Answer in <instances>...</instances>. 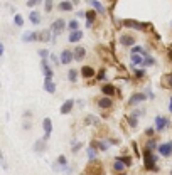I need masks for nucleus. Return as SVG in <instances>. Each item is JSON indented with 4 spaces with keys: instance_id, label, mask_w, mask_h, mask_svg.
Returning <instances> with one entry per match:
<instances>
[{
    "instance_id": "1",
    "label": "nucleus",
    "mask_w": 172,
    "mask_h": 175,
    "mask_svg": "<svg viewBox=\"0 0 172 175\" xmlns=\"http://www.w3.org/2000/svg\"><path fill=\"white\" fill-rule=\"evenodd\" d=\"M143 165H145L147 170L150 172H159L157 167V157L154 155V152H149V150H143Z\"/></svg>"
},
{
    "instance_id": "2",
    "label": "nucleus",
    "mask_w": 172,
    "mask_h": 175,
    "mask_svg": "<svg viewBox=\"0 0 172 175\" xmlns=\"http://www.w3.org/2000/svg\"><path fill=\"white\" fill-rule=\"evenodd\" d=\"M66 29H68V24H66L64 19H56V20L51 24V32L54 34V36H61Z\"/></svg>"
},
{
    "instance_id": "3",
    "label": "nucleus",
    "mask_w": 172,
    "mask_h": 175,
    "mask_svg": "<svg viewBox=\"0 0 172 175\" xmlns=\"http://www.w3.org/2000/svg\"><path fill=\"white\" fill-rule=\"evenodd\" d=\"M52 168H54L56 172H59V170H64V172H68L69 168H68V158L64 157V155H59L58 157V160L52 163Z\"/></svg>"
},
{
    "instance_id": "4",
    "label": "nucleus",
    "mask_w": 172,
    "mask_h": 175,
    "mask_svg": "<svg viewBox=\"0 0 172 175\" xmlns=\"http://www.w3.org/2000/svg\"><path fill=\"white\" fill-rule=\"evenodd\" d=\"M147 101V94L145 93H133L132 96H130V101H128V105L130 106H139L140 103Z\"/></svg>"
},
{
    "instance_id": "5",
    "label": "nucleus",
    "mask_w": 172,
    "mask_h": 175,
    "mask_svg": "<svg viewBox=\"0 0 172 175\" xmlns=\"http://www.w3.org/2000/svg\"><path fill=\"white\" fill-rule=\"evenodd\" d=\"M169 125H170L169 118H165V116H155V130H157V131L167 130Z\"/></svg>"
},
{
    "instance_id": "6",
    "label": "nucleus",
    "mask_w": 172,
    "mask_h": 175,
    "mask_svg": "<svg viewBox=\"0 0 172 175\" xmlns=\"http://www.w3.org/2000/svg\"><path fill=\"white\" fill-rule=\"evenodd\" d=\"M157 150L162 157H170L172 155V142H165V143H162V145H159Z\"/></svg>"
},
{
    "instance_id": "7",
    "label": "nucleus",
    "mask_w": 172,
    "mask_h": 175,
    "mask_svg": "<svg viewBox=\"0 0 172 175\" xmlns=\"http://www.w3.org/2000/svg\"><path fill=\"white\" fill-rule=\"evenodd\" d=\"M59 59H61V64H69V62L74 61V54L69 49H64V51L61 52V56H59Z\"/></svg>"
},
{
    "instance_id": "8",
    "label": "nucleus",
    "mask_w": 172,
    "mask_h": 175,
    "mask_svg": "<svg viewBox=\"0 0 172 175\" xmlns=\"http://www.w3.org/2000/svg\"><path fill=\"white\" fill-rule=\"evenodd\" d=\"M120 44L123 47H132L133 44H135V37L130 36V34H121L120 36Z\"/></svg>"
},
{
    "instance_id": "9",
    "label": "nucleus",
    "mask_w": 172,
    "mask_h": 175,
    "mask_svg": "<svg viewBox=\"0 0 172 175\" xmlns=\"http://www.w3.org/2000/svg\"><path fill=\"white\" fill-rule=\"evenodd\" d=\"M42 130H44V138L49 140V138H51V131H52L51 118H44V121H42Z\"/></svg>"
},
{
    "instance_id": "10",
    "label": "nucleus",
    "mask_w": 172,
    "mask_h": 175,
    "mask_svg": "<svg viewBox=\"0 0 172 175\" xmlns=\"http://www.w3.org/2000/svg\"><path fill=\"white\" fill-rule=\"evenodd\" d=\"M101 93L105 96H108V98H113V96L117 94V88H115L113 84H103V86H101Z\"/></svg>"
},
{
    "instance_id": "11",
    "label": "nucleus",
    "mask_w": 172,
    "mask_h": 175,
    "mask_svg": "<svg viewBox=\"0 0 172 175\" xmlns=\"http://www.w3.org/2000/svg\"><path fill=\"white\" fill-rule=\"evenodd\" d=\"M47 150V140L42 138V140H37L36 143H34V152L36 153H42Z\"/></svg>"
},
{
    "instance_id": "12",
    "label": "nucleus",
    "mask_w": 172,
    "mask_h": 175,
    "mask_svg": "<svg viewBox=\"0 0 172 175\" xmlns=\"http://www.w3.org/2000/svg\"><path fill=\"white\" fill-rule=\"evenodd\" d=\"M123 26L132 27V29H137V30L147 29V24H140V22H137V20H123Z\"/></svg>"
},
{
    "instance_id": "13",
    "label": "nucleus",
    "mask_w": 172,
    "mask_h": 175,
    "mask_svg": "<svg viewBox=\"0 0 172 175\" xmlns=\"http://www.w3.org/2000/svg\"><path fill=\"white\" fill-rule=\"evenodd\" d=\"M113 106V101H111V98H108V96H103V98L98 99V108L101 109H108Z\"/></svg>"
},
{
    "instance_id": "14",
    "label": "nucleus",
    "mask_w": 172,
    "mask_h": 175,
    "mask_svg": "<svg viewBox=\"0 0 172 175\" xmlns=\"http://www.w3.org/2000/svg\"><path fill=\"white\" fill-rule=\"evenodd\" d=\"M73 106H74V99H68V101H64L62 103V106H61V115H69L71 113V109H73Z\"/></svg>"
},
{
    "instance_id": "15",
    "label": "nucleus",
    "mask_w": 172,
    "mask_h": 175,
    "mask_svg": "<svg viewBox=\"0 0 172 175\" xmlns=\"http://www.w3.org/2000/svg\"><path fill=\"white\" fill-rule=\"evenodd\" d=\"M111 168H113L115 172H125L128 167L123 163V162H121V158H120V157H117V158L113 160V167H111Z\"/></svg>"
},
{
    "instance_id": "16",
    "label": "nucleus",
    "mask_w": 172,
    "mask_h": 175,
    "mask_svg": "<svg viewBox=\"0 0 172 175\" xmlns=\"http://www.w3.org/2000/svg\"><path fill=\"white\" fill-rule=\"evenodd\" d=\"M73 54H74V61H83L84 56H86V49L81 47V46H78V47H74Z\"/></svg>"
},
{
    "instance_id": "17",
    "label": "nucleus",
    "mask_w": 172,
    "mask_h": 175,
    "mask_svg": "<svg viewBox=\"0 0 172 175\" xmlns=\"http://www.w3.org/2000/svg\"><path fill=\"white\" fill-rule=\"evenodd\" d=\"M81 76H83L84 79H90V77L95 76V69H93L91 66H83V67H81Z\"/></svg>"
},
{
    "instance_id": "18",
    "label": "nucleus",
    "mask_w": 172,
    "mask_h": 175,
    "mask_svg": "<svg viewBox=\"0 0 172 175\" xmlns=\"http://www.w3.org/2000/svg\"><path fill=\"white\" fill-rule=\"evenodd\" d=\"M44 89L49 93V94H54V93H56V84H54V81H52L51 77H46V81H44Z\"/></svg>"
},
{
    "instance_id": "19",
    "label": "nucleus",
    "mask_w": 172,
    "mask_h": 175,
    "mask_svg": "<svg viewBox=\"0 0 172 175\" xmlns=\"http://www.w3.org/2000/svg\"><path fill=\"white\" fill-rule=\"evenodd\" d=\"M81 39H83V32H81V30H74V32H71L69 36H68V42H71V44L79 42Z\"/></svg>"
},
{
    "instance_id": "20",
    "label": "nucleus",
    "mask_w": 172,
    "mask_h": 175,
    "mask_svg": "<svg viewBox=\"0 0 172 175\" xmlns=\"http://www.w3.org/2000/svg\"><path fill=\"white\" fill-rule=\"evenodd\" d=\"M132 66L133 67H137V66H140V64H143L145 62V56L143 54H132Z\"/></svg>"
},
{
    "instance_id": "21",
    "label": "nucleus",
    "mask_w": 172,
    "mask_h": 175,
    "mask_svg": "<svg viewBox=\"0 0 172 175\" xmlns=\"http://www.w3.org/2000/svg\"><path fill=\"white\" fill-rule=\"evenodd\" d=\"M22 40H24V42H34V40H39V34H37V32H24Z\"/></svg>"
},
{
    "instance_id": "22",
    "label": "nucleus",
    "mask_w": 172,
    "mask_h": 175,
    "mask_svg": "<svg viewBox=\"0 0 172 175\" xmlns=\"http://www.w3.org/2000/svg\"><path fill=\"white\" fill-rule=\"evenodd\" d=\"M40 67H42V71H44V76L46 77H52V69L49 67L47 59H42V61H40Z\"/></svg>"
},
{
    "instance_id": "23",
    "label": "nucleus",
    "mask_w": 172,
    "mask_h": 175,
    "mask_svg": "<svg viewBox=\"0 0 172 175\" xmlns=\"http://www.w3.org/2000/svg\"><path fill=\"white\" fill-rule=\"evenodd\" d=\"M29 20L32 22L34 26H39V24H40V12L32 10V12H30V15H29Z\"/></svg>"
},
{
    "instance_id": "24",
    "label": "nucleus",
    "mask_w": 172,
    "mask_h": 175,
    "mask_svg": "<svg viewBox=\"0 0 172 175\" xmlns=\"http://www.w3.org/2000/svg\"><path fill=\"white\" fill-rule=\"evenodd\" d=\"M96 155H98V148H96V146L91 143V145L88 146V160L90 162L96 160Z\"/></svg>"
},
{
    "instance_id": "25",
    "label": "nucleus",
    "mask_w": 172,
    "mask_h": 175,
    "mask_svg": "<svg viewBox=\"0 0 172 175\" xmlns=\"http://www.w3.org/2000/svg\"><path fill=\"white\" fill-rule=\"evenodd\" d=\"M88 2H90V5H93V10H96V12H98V14H105V7H103V5L101 4H100V2H98V0H88Z\"/></svg>"
},
{
    "instance_id": "26",
    "label": "nucleus",
    "mask_w": 172,
    "mask_h": 175,
    "mask_svg": "<svg viewBox=\"0 0 172 175\" xmlns=\"http://www.w3.org/2000/svg\"><path fill=\"white\" fill-rule=\"evenodd\" d=\"M58 9L61 12H71V10H73V4H71V2H68V0H62L61 4L58 5Z\"/></svg>"
},
{
    "instance_id": "27",
    "label": "nucleus",
    "mask_w": 172,
    "mask_h": 175,
    "mask_svg": "<svg viewBox=\"0 0 172 175\" xmlns=\"http://www.w3.org/2000/svg\"><path fill=\"white\" fill-rule=\"evenodd\" d=\"M51 36H52L51 29H46V30H42V32L39 34V40L40 42H49V40H51Z\"/></svg>"
},
{
    "instance_id": "28",
    "label": "nucleus",
    "mask_w": 172,
    "mask_h": 175,
    "mask_svg": "<svg viewBox=\"0 0 172 175\" xmlns=\"http://www.w3.org/2000/svg\"><path fill=\"white\" fill-rule=\"evenodd\" d=\"M95 19H96V12L95 10H88V12H86V27H91Z\"/></svg>"
},
{
    "instance_id": "29",
    "label": "nucleus",
    "mask_w": 172,
    "mask_h": 175,
    "mask_svg": "<svg viewBox=\"0 0 172 175\" xmlns=\"http://www.w3.org/2000/svg\"><path fill=\"white\" fill-rule=\"evenodd\" d=\"M155 148H159V145H157V140H154V138H149V142L145 143V150H149V152H154Z\"/></svg>"
},
{
    "instance_id": "30",
    "label": "nucleus",
    "mask_w": 172,
    "mask_h": 175,
    "mask_svg": "<svg viewBox=\"0 0 172 175\" xmlns=\"http://www.w3.org/2000/svg\"><path fill=\"white\" fill-rule=\"evenodd\" d=\"M127 121H128V125H130V128H137V126H139V118H137V116L127 115Z\"/></svg>"
},
{
    "instance_id": "31",
    "label": "nucleus",
    "mask_w": 172,
    "mask_h": 175,
    "mask_svg": "<svg viewBox=\"0 0 172 175\" xmlns=\"http://www.w3.org/2000/svg\"><path fill=\"white\" fill-rule=\"evenodd\" d=\"M68 81H69V83H76L78 81V71L76 69H69V73H68Z\"/></svg>"
},
{
    "instance_id": "32",
    "label": "nucleus",
    "mask_w": 172,
    "mask_h": 175,
    "mask_svg": "<svg viewBox=\"0 0 172 175\" xmlns=\"http://www.w3.org/2000/svg\"><path fill=\"white\" fill-rule=\"evenodd\" d=\"M78 27H79V22H78V20H69V22H68V30H69V32L79 30Z\"/></svg>"
},
{
    "instance_id": "33",
    "label": "nucleus",
    "mask_w": 172,
    "mask_h": 175,
    "mask_svg": "<svg viewBox=\"0 0 172 175\" xmlns=\"http://www.w3.org/2000/svg\"><path fill=\"white\" fill-rule=\"evenodd\" d=\"M93 145L96 146V148L98 150H101V152H105V150H108V145H106L105 142H101V140H95V142H93Z\"/></svg>"
},
{
    "instance_id": "34",
    "label": "nucleus",
    "mask_w": 172,
    "mask_h": 175,
    "mask_svg": "<svg viewBox=\"0 0 172 175\" xmlns=\"http://www.w3.org/2000/svg\"><path fill=\"white\" fill-rule=\"evenodd\" d=\"M14 20H15V26H17V27H22L24 26V17L20 14H15Z\"/></svg>"
},
{
    "instance_id": "35",
    "label": "nucleus",
    "mask_w": 172,
    "mask_h": 175,
    "mask_svg": "<svg viewBox=\"0 0 172 175\" xmlns=\"http://www.w3.org/2000/svg\"><path fill=\"white\" fill-rule=\"evenodd\" d=\"M133 76H135L137 79L143 77V76H145V69H137V67H133Z\"/></svg>"
},
{
    "instance_id": "36",
    "label": "nucleus",
    "mask_w": 172,
    "mask_h": 175,
    "mask_svg": "<svg viewBox=\"0 0 172 175\" xmlns=\"http://www.w3.org/2000/svg\"><path fill=\"white\" fill-rule=\"evenodd\" d=\"M120 158H121V162H123L127 167H130V165H132V157H130V155H123V157H120Z\"/></svg>"
},
{
    "instance_id": "37",
    "label": "nucleus",
    "mask_w": 172,
    "mask_h": 175,
    "mask_svg": "<svg viewBox=\"0 0 172 175\" xmlns=\"http://www.w3.org/2000/svg\"><path fill=\"white\" fill-rule=\"evenodd\" d=\"M143 66H155V59L152 57V56H147V57H145V62H143Z\"/></svg>"
},
{
    "instance_id": "38",
    "label": "nucleus",
    "mask_w": 172,
    "mask_h": 175,
    "mask_svg": "<svg viewBox=\"0 0 172 175\" xmlns=\"http://www.w3.org/2000/svg\"><path fill=\"white\" fill-rule=\"evenodd\" d=\"M132 54H143L147 57V54L143 52V49L140 47V46H135V47H132Z\"/></svg>"
},
{
    "instance_id": "39",
    "label": "nucleus",
    "mask_w": 172,
    "mask_h": 175,
    "mask_svg": "<svg viewBox=\"0 0 172 175\" xmlns=\"http://www.w3.org/2000/svg\"><path fill=\"white\" fill-rule=\"evenodd\" d=\"M164 84H165V86H167V88H172V73L165 76V79H164Z\"/></svg>"
},
{
    "instance_id": "40",
    "label": "nucleus",
    "mask_w": 172,
    "mask_h": 175,
    "mask_svg": "<svg viewBox=\"0 0 172 175\" xmlns=\"http://www.w3.org/2000/svg\"><path fill=\"white\" fill-rule=\"evenodd\" d=\"M49 61H51L54 66H56V64H61V59H59L56 54H51V56H49Z\"/></svg>"
},
{
    "instance_id": "41",
    "label": "nucleus",
    "mask_w": 172,
    "mask_h": 175,
    "mask_svg": "<svg viewBox=\"0 0 172 175\" xmlns=\"http://www.w3.org/2000/svg\"><path fill=\"white\" fill-rule=\"evenodd\" d=\"M44 10L46 12L52 10V0H44Z\"/></svg>"
},
{
    "instance_id": "42",
    "label": "nucleus",
    "mask_w": 172,
    "mask_h": 175,
    "mask_svg": "<svg viewBox=\"0 0 172 175\" xmlns=\"http://www.w3.org/2000/svg\"><path fill=\"white\" fill-rule=\"evenodd\" d=\"M81 146H83V143H81V142H79V143H74V142H73V153H76L78 150L81 148Z\"/></svg>"
},
{
    "instance_id": "43",
    "label": "nucleus",
    "mask_w": 172,
    "mask_h": 175,
    "mask_svg": "<svg viewBox=\"0 0 172 175\" xmlns=\"http://www.w3.org/2000/svg\"><path fill=\"white\" fill-rule=\"evenodd\" d=\"M42 0H29L27 2V7H34V5H37V4H40Z\"/></svg>"
},
{
    "instance_id": "44",
    "label": "nucleus",
    "mask_w": 172,
    "mask_h": 175,
    "mask_svg": "<svg viewBox=\"0 0 172 175\" xmlns=\"http://www.w3.org/2000/svg\"><path fill=\"white\" fill-rule=\"evenodd\" d=\"M39 56H40L42 59H47V56H51V54H49V52L46 51V49H42V51H39Z\"/></svg>"
},
{
    "instance_id": "45",
    "label": "nucleus",
    "mask_w": 172,
    "mask_h": 175,
    "mask_svg": "<svg viewBox=\"0 0 172 175\" xmlns=\"http://www.w3.org/2000/svg\"><path fill=\"white\" fill-rule=\"evenodd\" d=\"M105 77H106V74H105V69H101V71H100V73H98V76H96V79L103 81V79H105Z\"/></svg>"
},
{
    "instance_id": "46",
    "label": "nucleus",
    "mask_w": 172,
    "mask_h": 175,
    "mask_svg": "<svg viewBox=\"0 0 172 175\" xmlns=\"http://www.w3.org/2000/svg\"><path fill=\"white\" fill-rule=\"evenodd\" d=\"M145 135H147V136H152V135H154V130H152V128H147V130H145Z\"/></svg>"
},
{
    "instance_id": "47",
    "label": "nucleus",
    "mask_w": 172,
    "mask_h": 175,
    "mask_svg": "<svg viewBox=\"0 0 172 175\" xmlns=\"http://www.w3.org/2000/svg\"><path fill=\"white\" fill-rule=\"evenodd\" d=\"M30 126H32V125H30V121H27V123H24V130H30Z\"/></svg>"
},
{
    "instance_id": "48",
    "label": "nucleus",
    "mask_w": 172,
    "mask_h": 175,
    "mask_svg": "<svg viewBox=\"0 0 172 175\" xmlns=\"http://www.w3.org/2000/svg\"><path fill=\"white\" fill-rule=\"evenodd\" d=\"M76 15H78V17H84V19H86V14H84V12H83V10H79V12H76Z\"/></svg>"
},
{
    "instance_id": "49",
    "label": "nucleus",
    "mask_w": 172,
    "mask_h": 175,
    "mask_svg": "<svg viewBox=\"0 0 172 175\" xmlns=\"http://www.w3.org/2000/svg\"><path fill=\"white\" fill-rule=\"evenodd\" d=\"M169 111L172 113V98H170V103H169Z\"/></svg>"
},
{
    "instance_id": "50",
    "label": "nucleus",
    "mask_w": 172,
    "mask_h": 175,
    "mask_svg": "<svg viewBox=\"0 0 172 175\" xmlns=\"http://www.w3.org/2000/svg\"><path fill=\"white\" fill-rule=\"evenodd\" d=\"M68 2H71V4H74V5H76L78 2H79V0H68Z\"/></svg>"
},
{
    "instance_id": "51",
    "label": "nucleus",
    "mask_w": 172,
    "mask_h": 175,
    "mask_svg": "<svg viewBox=\"0 0 172 175\" xmlns=\"http://www.w3.org/2000/svg\"><path fill=\"white\" fill-rule=\"evenodd\" d=\"M79 175H84V173H79Z\"/></svg>"
},
{
    "instance_id": "52",
    "label": "nucleus",
    "mask_w": 172,
    "mask_h": 175,
    "mask_svg": "<svg viewBox=\"0 0 172 175\" xmlns=\"http://www.w3.org/2000/svg\"><path fill=\"white\" fill-rule=\"evenodd\" d=\"M170 175H172V172H170Z\"/></svg>"
}]
</instances>
